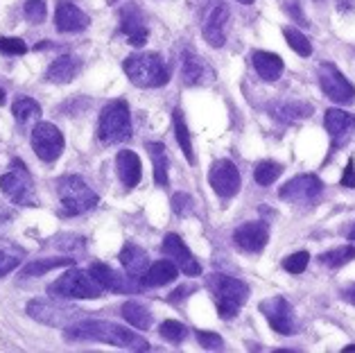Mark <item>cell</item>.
<instances>
[{
	"label": "cell",
	"mask_w": 355,
	"mask_h": 353,
	"mask_svg": "<svg viewBox=\"0 0 355 353\" xmlns=\"http://www.w3.org/2000/svg\"><path fill=\"white\" fill-rule=\"evenodd\" d=\"M66 340L105 342V344H114V347L129 349V351H150V342L141 338L138 333L129 331L127 326L111 324V322H98V320H82L73 326H68Z\"/></svg>",
	"instance_id": "cell-1"
},
{
	"label": "cell",
	"mask_w": 355,
	"mask_h": 353,
	"mask_svg": "<svg viewBox=\"0 0 355 353\" xmlns=\"http://www.w3.org/2000/svg\"><path fill=\"white\" fill-rule=\"evenodd\" d=\"M123 68L129 82L136 84L138 89H159V86H166L170 80L168 66L163 64V59L157 53L129 55L123 62Z\"/></svg>",
	"instance_id": "cell-2"
},
{
	"label": "cell",
	"mask_w": 355,
	"mask_h": 353,
	"mask_svg": "<svg viewBox=\"0 0 355 353\" xmlns=\"http://www.w3.org/2000/svg\"><path fill=\"white\" fill-rule=\"evenodd\" d=\"M209 288L215 295V304L224 320H233L249 299V288L242 281L227 277V274H211Z\"/></svg>",
	"instance_id": "cell-3"
},
{
	"label": "cell",
	"mask_w": 355,
	"mask_h": 353,
	"mask_svg": "<svg viewBox=\"0 0 355 353\" xmlns=\"http://www.w3.org/2000/svg\"><path fill=\"white\" fill-rule=\"evenodd\" d=\"M132 136V114H129L127 102L114 100L102 109L98 123V139L105 145L123 143Z\"/></svg>",
	"instance_id": "cell-4"
},
{
	"label": "cell",
	"mask_w": 355,
	"mask_h": 353,
	"mask_svg": "<svg viewBox=\"0 0 355 353\" xmlns=\"http://www.w3.org/2000/svg\"><path fill=\"white\" fill-rule=\"evenodd\" d=\"M57 191H59V202H62V209L66 211V215H82L98 204L95 191L77 175H66L59 179Z\"/></svg>",
	"instance_id": "cell-5"
},
{
	"label": "cell",
	"mask_w": 355,
	"mask_h": 353,
	"mask_svg": "<svg viewBox=\"0 0 355 353\" xmlns=\"http://www.w3.org/2000/svg\"><path fill=\"white\" fill-rule=\"evenodd\" d=\"M50 295L59 299H98L102 295V286L91 270H68L50 286Z\"/></svg>",
	"instance_id": "cell-6"
},
{
	"label": "cell",
	"mask_w": 355,
	"mask_h": 353,
	"mask_svg": "<svg viewBox=\"0 0 355 353\" xmlns=\"http://www.w3.org/2000/svg\"><path fill=\"white\" fill-rule=\"evenodd\" d=\"M0 193L16 206H34L37 197H34V182L30 170L25 168L23 161H12L10 170L0 177Z\"/></svg>",
	"instance_id": "cell-7"
},
{
	"label": "cell",
	"mask_w": 355,
	"mask_h": 353,
	"mask_svg": "<svg viewBox=\"0 0 355 353\" xmlns=\"http://www.w3.org/2000/svg\"><path fill=\"white\" fill-rule=\"evenodd\" d=\"M28 315L41 324L59 326V329H68V326L82 322L80 317H84V313L77 311L73 306H62V304H55V301H46V299H32L28 304Z\"/></svg>",
	"instance_id": "cell-8"
},
{
	"label": "cell",
	"mask_w": 355,
	"mask_h": 353,
	"mask_svg": "<svg viewBox=\"0 0 355 353\" xmlns=\"http://www.w3.org/2000/svg\"><path fill=\"white\" fill-rule=\"evenodd\" d=\"M229 16V5L224 0H209L202 7V34L213 48H222L227 41Z\"/></svg>",
	"instance_id": "cell-9"
},
{
	"label": "cell",
	"mask_w": 355,
	"mask_h": 353,
	"mask_svg": "<svg viewBox=\"0 0 355 353\" xmlns=\"http://www.w3.org/2000/svg\"><path fill=\"white\" fill-rule=\"evenodd\" d=\"M32 150L41 161H57L64 152V134L53 123H37L32 129Z\"/></svg>",
	"instance_id": "cell-10"
},
{
	"label": "cell",
	"mask_w": 355,
	"mask_h": 353,
	"mask_svg": "<svg viewBox=\"0 0 355 353\" xmlns=\"http://www.w3.org/2000/svg\"><path fill=\"white\" fill-rule=\"evenodd\" d=\"M317 77H319V86H322V91L333 102H346V105H349V102L355 100V86L346 80L340 71H337L335 64H328V62L319 64Z\"/></svg>",
	"instance_id": "cell-11"
},
{
	"label": "cell",
	"mask_w": 355,
	"mask_h": 353,
	"mask_svg": "<svg viewBox=\"0 0 355 353\" xmlns=\"http://www.w3.org/2000/svg\"><path fill=\"white\" fill-rule=\"evenodd\" d=\"M209 182L213 186V191L218 193V197L229 200V197L238 195L242 179H240V170H238L236 163L229 161V159H220L211 166Z\"/></svg>",
	"instance_id": "cell-12"
},
{
	"label": "cell",
	"mask_w": 355,
	"mask_h": 353,
	"mask_svg": "<svg viewBox=\"0 0 355 353\" xmlns=\"http://www.w3.org/2000/svg\"><path fill=\"white\" fill-rule=\"evenodd\" d=\"M267 240H270V227L267 222H245L242 227H238L233 231V243L245 254H261Z\"/></svg>",
	"instance_id": "cell-13"
},
{
	"label": "cell",
	"mask_w": 355,
	"mask_h": 353,
	"mask_svg": "<svg viewBox=\"0 0 355 353\" xmlns=\"http://www.w3.org/2000/svg\"><path fill=\"white\" fill-rule=\"evenodd\" d=\"M161 252L166 254L170 261H175L177 268L184 272L186 277H199V274H202V265H199L197 258L190 254V249L177 234H168L163 238Z\"/></svg>",
	"instance_id": "cell-14"
},
{
	"label": "cell",
	"mask_w": 355,
	"mask_h": 353,
	"mask_svg": "<svg viewBox=\"0 0 355 353\" xmlns=\"http://www.w3.org/2000/svg\"><path fill=\"white\" fill-rule=\"evenodd\" d=\"M322 182H319V177L315 175H299L290 179L288 184L281 186V200L283 202H292V204H306L310 200H315V197L322 193Z\"/></svg>",
	"instance_id": "cell-15"
},
{
	"label": "cell",
	"mask_w": 355,
	"mask_h": 353,
	"mask_svg": "<svg viewBox=\"0 0 355 353\" xmlns=\"http://www.w3.org/2000/svg\"><path fill=\"white\" fill-rule=\"evenodd\" d=\"M261 313L267 317L270 326L281 335H290L294 331V313L292 306L283 297L267 299L261 304Z\"/></svg>",
	"instance_id": "cell-16"
},
{
	"label": "cell",
	"mask_w": 355,
	"mask_h": 353,
	"mask_svg": "<svg viewBox=\"0 0 355 353\" xmlns=\"http://www.w3.org/2000/svg\"><path fill=\"white\" fill-rule=\"evenodd\" d=\"M324 127L333 139V150H337L340 145L349 141V136L355 129V116L346 114L342 109H328L324 116Z\"/></svg>",
	"instance_id": "cell-17"
},
{
	"label": "cell",
	"mask_w": 355,
	"mask_h": 353,
	"mask_svg": "<svg viewBox=\"0 0 355 353\" xmlns=\"http://www.w3.org/2000/svg\"><path fill=\"white\" fill-rule=\"evenodd\" d=\"M89 14L82 12L80 7L68 3V0H59L55 12V25L59 32H84L89 28Z\"/></svg>",
	"instance_id": "cell-18"
},
{
	"label": "cell",
	"mask_w": 355,
	"mask_h": 353,
	"mask_svg": "<svg viewBox=\"0 0 355 353\" xmlns=\"http://www.w3.org/2000/svg\"><path fill=\"white\" fill-rule=\"evenodd\" d=\"M120 30L123 34L129 39V43L136 48L145 46L147 37H150V32H147L145 23H143V16L138 12L136 5H127L123 12H120Z\"/></svg>",
	"instance_id": "cell-19"
},
{
	"label": "cell",
	"mask_w": 355,
	"mask_h": 353,
	"mask_svg": "<svg viewBox=\"0 0 355 353\" xmlns=\"http://www.w3.org/2000/svg\"><path fill=\"white\" fill-rule=\"evenodd\" d=\"M120 263H123L127 277L132 281H143L145 272L150 270V265H152L145 249L138 245H132V243H127L123 247V252H120Z\"/></svg>",
	"instance_id": "cell-20"
},
{
	"label": "cell",
	"mask_w": 355,
	"mask_h": 353,
	"mask_svg": "<svg viewBox=\"0 0 355 353\" xmlns=\"http://www.w3.org/2000/svg\"><path fill=\"white\" fill-rule=\"evenodd\" d=\"M116 170H118V177L123 186L127 191H132L138 184H141V177H143V166H141V159L138 154L132 150H123L118 152L116 157Z\"/></svg>",
	"instance_id": "cell-21"
},
{
	"label": "cell",
	"mask_w": 355,
	"mask_h": 353,
	"mask_svg": "<svg viewBox=\"0 0 355 353\" xmlns=\"http://www.w3.org/2000/svg\"><path fill=\"white\" fill-rule=\"evenodd\" d=\"M181 270L177 268L175 261L170 258H163V261H157L150 265V270L145 272L143 277V286L145 288H159V286H166V283H172L177 279V274Z\"/></svg>",
	"instance_id": "cell-22"
},
{
	"label": "cell",
	"mask_w": 355,
	"mask_h": 353,
	"mask_svg": "<svg viewBox=\"0 0 355 353\" xmlns=\"http://www.w3.org/2000/svg\"><path fill=\"white\" fill-rule=\"evenodd\" d=\"M251 64H254L256 73L261 75L265 82H276L285 71L283 59L279 55H274V53H265V50H258V53H254V57H251Z\"/></svg>",
	"instance_id": "cell-23"
},
{
	"label": "cell",
	"mask_w": 355,
	"mask_h": 353,
	"mask_svg": "<svg viewBox=\"0 0 355 353\" xmlns=\"http://www.w3.org/2000/svg\"><path fill=\"white\" fill-rule=\"evenodd\" d=\"M181 75H184V82L188 86H202L204 82H209L213 77L204 59L197 57L195 53H190V50H186V55H184V68H181Z\"/></svg>",
	"instance_id": "cell-24"
},
{
	"label": "cell",
	"mask_w": 355,
	"mask_h": 353,
	"mask_svg": "<svg viewBox=\"0 0 355 353\" xmlns=\"http://www.w3.org/2000/svg\"><path fill=\"white\" fill-rule=\"evenodd\" d=\"M77 73H80V59H75L71 55H64L48 66L46 80L53 82V84H68Z\"/></svg>",
	"instance_id": "cell-25"
},
{
	"label": "cell",
	"mask_w": 355,
	"mask_h": 353,
	"mask_svg": "<svg viewBox=\"0 0 355 353\" xmlns=\"http://www.w3.org/2000/svg\"><path fill=\"white\" fill-rule=\"evenodd\" d=\"M89 270L95 277V281L102 286V290H109V292H129V290H134V288H129L127 279H123L116 270H111L109 265H105V263H93Z\"/></svg>",
	"instance_id": "cell-26"
},
{
	"label": "cell",
	"mask_w": 355,
	"mask_h": 353,
	"mask_svg": "<svg viewBox=\"0 0 355 353\" xmlns=\"http://www.w3.org/2000/svg\"><path fill=\"white\" fill-rule=\"evenodd\" d=\"M147 152L152 154L154 163V182L157 186H168V168H170V157L163 143H147Z\"/></svg>",
	"instance_id": "cell-27"
},
{
	"label": "cell",
	"mask_w": 355,
	"mask_h": 353,
	"mask_svg": "<svg viewBox=\"0 0 355 353\" xmlns=\"http://www.w3.org/2000/svg\"><path fill=\"white\" fill-rule=\"evenodd\" d=\"M120 313H123L125 320L138 331H147L152 326V313L147 311L143 304H138V301H125Z\"/></svg>",
	"instance_id": "cell-28"
},
{
	"label": "cell",
	"mask_w": 355,
	"mask_h": 353,
	"mask_svg": "<svg viewBox=\"0 0 355 353\" xmlns=\"http://www.w3.org/2000/svg\"><path fill=\"white\" fill-rule=\"evenodd\" d=\"M276 116H279L283 123H299V120L313 116V105H306V102H283V105L272 109Z\"/></svg>",
	"instance_id": "cell-29"
},
{
	"label": "cell",
	"mask_w": 355,
	"mask_h": 353,
	"mask_svg": "<svg viewBox=\"0 0 355 353\" xmlns=\"http://www.w3.org/2000/svg\"><path fill=\"white\" fill-rule=\"evenodd\" d=\"M175 132H177V141H179V148L184 150V157L190 166H195V152H193V141H190V132H188V125H186V118L181 114V109H175Z\"/></svg>",
	"instance_id": "cell-30"
},
{
	"label": "cell",
	"mask_w": 355,
	"mask_h": 353,
	"mask_svg": "<svg viewBox=\"0 0 355 353\" xmlns=\"http://www.w3.org/2000/svg\"><path fill=\"white\" fill-rule=\"evenodd\" d=\"M12 114L19 123H28L32 118H41V107L37 100H32L28 96H19L12 105Z\"/></svg>",
	"instance_id": "cell-31"
},
{
	"label": "cell",
	"mask_w": 355,
	"mask_h": 353,
	"mask_svg": "<svg viewBox=\"0 0 355 353\" xmlns=\"http://www.w3.org/2000/svg\"><path fill=\"white\" fill-rule=\"evenodd\" d=\"M66 265H75L71 258H43V261H34L23 268V277H41L50 270L66 268Z\"/></svg>",
	"instance_id": "cell-32"
},
{
	"label": "cell",
	"mask_w": 355,
	"mask_h": 353,
	"mask_svg": "<svg viewBox=\"0 0 355 353\" xmlns=\"http://www.w3.org/2000/svg\"><path fill=\"white\" fill-rule=\"evenodd\" d=\"M281 172H283L281 163L261 161V163H256V168H254V179H256V184H261V186H272L276 179L281 177Z\"/></svg>",
	"instance_id": "cell-33"
},
{
	"label": "cell",
	"mask_w": 355,
	"mask_h": 353,
	"mask_svg": "<svg viewBox=\"0 0 355 353\" xmlns=\"http://www.w3.org/2000/svg\"><path fill=\"white\" fill-rule=\"evenodd\" d=\"M353 258H355V247H337V249H331V252H324L319 256V263L326 265V268L337 270L349 261H353Z\"/></svg>",
	"instance_id": "cell-34"
},
{
	"label": "cell",
	"mask_w": 355,
	"mask_h": 353,
	"mask_svg": "<svg viewBox=\"0 0 355 353\" xmlns=\"http://www.w3.org/2000/svg\"><path fill=\"white\" fill-rule=\"evenodd\" d=\"M283 37H285V41L290 43V48H292L299 57H310V55H313V46H310L308 37H306V34H303L301 30L283 28Z\"/></svg>",
	"instance_id": "cell-35"
},
{
	"label": "cell",
	"mask_w": 355,
	"mask_h": 353,
	"mask_svg": "<svg viewBox=\"0 0 355 353\" xmlns=\"http://www.w3.org/2000/svg\"><path fill=\"white\" fill-rule=\"evenodd\" d=\"M159 331L163 335V340H168L170 344H181L188 335V329L177 320H166L159 326Z\"/></svg>",
	"instance_id": "cell-36"
},
{
	"label": "cell",
	"mask_w": 355,
	"mask_h": 353,
	"mask_svg": "<svg viewBox=\"0 0 355 353\" xmlns=\"http://www.w3.org/2000/svg\"><path fill=\"white\" fill-rule=\"evenodd\" d=\"M23 14L30 23L39 25L46 21V3H43V0H28L23 7Z\"/></svg>",
	"instance_id": "cell-37"
},
{
	"label": "cell",
	"mask_w": 355,
	"mask_h": 353,
	"mask_svg": "<svg viewBox=\"0 0 355 353\" xmlns=\"http://www.w3.org/2000/svg\"><path fill=\"white\" fill-rule=\"evenodd\" d=\"M310 265V254L308 252H297V254H292L288 256L283 261V268L285 272H290V274H301L303 270H306Z\"/></svg>",
	"instance_id": "cell-38"
},
{
	"label": "cell",
	"mask_w": 355,
	"mask_h": 353,
	"mask_svg": "<svg viewBox=\"0 0 355 353\" xmlns=\"http://www.w3.org/2000/svg\"><path fill=\"white\" fill-rule=\"evenodd\" d=\"M23 252H10V249H0V277H7L10 272H14L21 265Z\"/></svg>",
	"instance_id": "cell-39"
},
{
	"label": "cell",
	"mask_w": 355,
	"mask_h": 353,
	"mask_svg": "<svg viewBox=\"0 0 355 353\" xmlns=\"http://www.w3.org/2000/svg\"><path fill=\"white\" fill-rule=\"evenodd\" d=\"M0 53L3 55H25L28 53V46H25L23 39H16V37H0Z\"/></svg>",
	"instance_id": "cell-40"
},
{
	"label": "cell",
	"mask_w": 355,
	"mask_h": 353,
	"mask_svg": "<svg viewBox=\"0 0 355 353\" xmlns=\"http://www.w3.org/2000/svg\"><path fill=\"white\" fill-rule=\"evenodd\" d=\"M197 342L202 344L204 349H222L224 342L218 333H211V331H197Z\"/></svg>",
	"instance_id": "cell-41"
},
{
	"label": "cell",
	"mask_w": 355,
	"mask_h": 353,
	"mask_svg": "<svg viewBox=\"0 0 355 353\" xmlns=\"http://www.w3.org/2000/svg\"><path fill=\"white\" fill-rule=\"evenodd\" d=\"M172 209H175L177 215H188L193 211V200H190L188 193H177L172 197Z\"/></svg>",
	"instance_id": "cell-42"
},
{
	"label": "cell",
	"mask_w": 355,
	"mask_h": 353,
	"mask_svg": "<svg viewBox=\"0 0 355 353\" xmlns=\"http://www.w3.org/2000/svg\"><path fill=\"white\" fill-rule=\"evenodd\" d=\"M285 14L292 16V19L299 25H303V28H308V19L303 16V10L299 7V0H285Z\"/></svg>",
	"instance_id": "cell-43"
},
{
	"label": "cell",
	"mask_w": 355,
	"mask_h": 353,
	"mask_svg": "<svg viewBox=\"0 0 355 353\" xmlns=\"http://www.w3.org/2000/svg\"><path fill=\"white\" fill-rule=\"evenodd\" d=\"M342 186H346V188H355V161H353V159H349V163H346V168H344Z\"/></svg>",
	"instance_id": "cell-44"
},
{
	"label": "cell",
	"mask_w": 355,
	"mask_h": 353,
	"mask_svg": "<svg viewBox=\"0 0 355 353\" xmlns=\"http://www.w3.org/2000/svg\"><path fill=\"white\" fill-rule=\"evenodd\" d=\"M188 295H193V288H188V286L184 288V286H181V288H177L170 295V301H172V304H179V299H186Z\"/></svg>",
	"instance_id": "cell-45"
},
{
	"label": "cell",
	"mask_w": 355,
	"mask_h": 353,
	"mask_svg": "<svg viewBox=\"0 0 355 353\" xmlns=\"http://www.w3.org/2000/svg\"><path fill=\"white\" fill-rule=\"evenodd\" d=\"M344 297H346V301H349V304L355 306V283H353L349 290H344Z\"/></svg>",
	"instance_id": "cell-46"
},
{
	"label": "cell",
	"mask_w": 355,
	"mask_h": 353,
	"mask_svg": "<svg viewBox=\"0 0 355 353\" xmlns=\"http://www.w3.org/2000/svg\"><path fill=\"white\" fill-rule=\"evenodd\" d=\"M238 3H242V5H251V3H256V0H238Z\"/></svg>",
	"instance_id": "cell-47"
},
{
	"label": "cell",
	"mask_w": 355,
	"mask_h": 353,
	"mask_svg": "<svg viewBox=\"0 0 355 353\" xmlns=\"http://www.w3.org/2000/svg\"><path fill=\"white\" fill-rule=\"evenodd\" d=\"M3 102H5V91L0 89V105H3Z\"/></svg>",
	"instance_id": "cell-48"
},
{
	"label": "cell",
	"mask_w": 355,
	"mask_h": 353,
	"mask_svg": "<svg viewBox=\"0 0 355 353\" xmlns=\"http://www.w3.org/2000/svg\"><path fill=\"white\" fill-rule=\"evenodd\" d=\"M344 351H355V344H349V347H346Z\"/></svg>",
	"instance_id": "cell-49"
},
{
	"label": "cell",
	"mask_w": 355,
	"mask_h": 353,
	"mask_svg": "<svg viewBox=\"0 0 355 353\" xmlns=\"http://www.w3.org/2000/svg\"><path fill=\"white\" fill-rule=\"evenodd\" d=\"M349 238H351V240H355V227L351 229V234H349Z\"/></svg>",
	"instance_id": "cell-50"
}]
</instances>
